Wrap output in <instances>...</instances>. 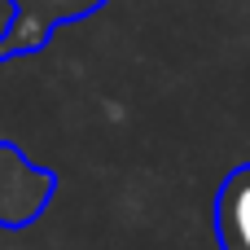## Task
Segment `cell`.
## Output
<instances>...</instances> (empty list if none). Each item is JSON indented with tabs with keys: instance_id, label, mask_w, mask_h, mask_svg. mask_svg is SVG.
<instances>
[{
	"instance_id": "cell-1",
	"label": "cell",
	"mask_w": 250,
	"mask_h": 250,
	"mask_svg": "<svg viewBox=\"0 0 250 250\" xmlns=\"http://www.w3.org/2000/svg\"><path fill=\"white\" fill-rule=\"evenodd\" d=\"M4 4H9V22L0 31V62H18L40 53L57 26L88 18L110 0H4Z\"/></svg>"
},
{
	"instance_id": "cell-2",
	"label": "cell",
	"mask_w": 250,
	"mask_h": 250,
	"mask_svg": "<svg viewBox=\"0 0 250 250\" xmlns=\"http://www.w3.org/2000/svg\"><path fill=\"white\" fill-rule=\"evenodd\" d=\"M57 193V176L35 167L18 145L0 141V229H26Z\"/></svg>"
},
{
	"instance_id": "cell-3",
	"label": "cell",
	"mask_w": 250,
	"mask_h": 250,
	"mask_svg": "<svg viewBox=\"0 0 250 250\" xmlns=\"http://www.w3.org/2000/svg\"><path fill=\"white\" fill-rule=\"evenodd\" d=\"M215 242L220 250H250V163L229 171L215 193Z\"/></svg>"
}]
</instances>
